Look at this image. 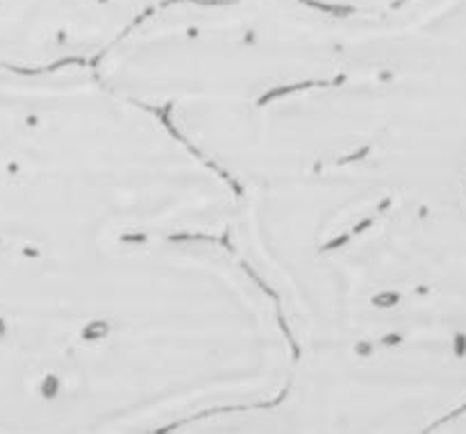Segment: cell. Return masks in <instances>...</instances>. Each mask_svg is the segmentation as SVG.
Returning a JSON list of instances; mask_svg holds the SVG:
<instances>
[{"instance_id":"obj_1","label":"cell","mask_w":466,"mask_h":434,"mask_svg":"<svg viewBox=\"0 0 466 434\" xmlns=\"http://www.w3.org/2000/svg\"><path fill=\"white\" fill-rule=\"evenodd\" d=\"M98 71L239 196L323 177L466 187V0H171Z\"/></svg>"},{"instance_id":"obj_2","label":"cell","mask_w":466,"mask_h":434,"mask_svg":"<svg viewBox=\"0 0 466 434\" xmlns=\"http://www.w3.org/2000/svg\"><path fill=\"white\" fill-rule=\"evenodd\" d=\"M291 362L230 237L0 239V434L228 432Z\"/></svg>"},{"instance_id":"obj_3","label":"cell","mask_w":466,"mask_h":434,"mask_svg":"<svg viewBox=\"0 0 466 434\" xmlns=\"http://www.w3.org/2000/svg\"><path fill=\"white\" fill-rule=\"evenodd\" d=\"M230 241L294 353L285 391L232 432H446L466 412V187H264Z\"/></svg>"},{"instance_id":"obj_4","label":"cell","mask_w":466,"mask_h":434,"mask_svg":"<svg viewBox=\"0 0 466 434\" xmlns=\"http://www.w3.org/2000/svg\"><path fill=\"white\" fill-rule=\"evenodd\" d=\"M239 194L98 66H0V239L228 237Z\"/></svg>"},{"instance_id":"obj_5","label":"cell","mask_w":466,"mask_h":434,"mask_svg":"<svg viewBox=\"0 0 466 434\" xmlns=\"http://www.w3.org/2000/svg\"><path fill=\"white\" fill-rule=\"evenodd\" d=\"M171 0H0V66H98Z\"/></svg>"},{"instance_id":"obj_6","label":"cell","mask_w":466,"mask_h":434,"mask_svg":"<svg viewBox=\"0 0 466 434\" xmlns=\"http://www.w3.org/2000/svg\"><path fill=\"white\" fill-rule=\"evenodd\" d=\"M305 3L323 5V7H339V9H378L385 5L396 3V0H305Z\"/></svg>"},{"instance_id":"obj_7","label":"cell","mask_w":466,"mask_h":434,"mask_svg":"<svg viewBox=\"0 0 466 434\" xmlns=\"http://www.w3.org/2000/svg\"><path fill=\"white\" fill-rule=\"evenodd\" d=\"M446 432H464L466 434V412L460 414V417L455 419L449 428H446Z\"/></svg>"}]
</instances>
